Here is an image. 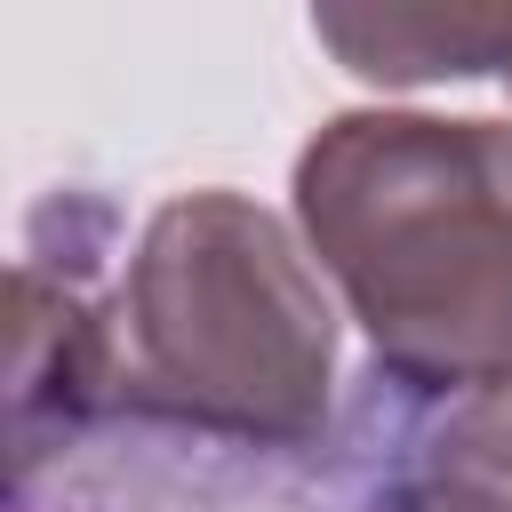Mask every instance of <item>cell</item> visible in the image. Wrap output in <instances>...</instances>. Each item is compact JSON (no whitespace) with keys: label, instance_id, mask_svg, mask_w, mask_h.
Masks as SVG:
<instances>
[{"label":"cell","instance_id":"obj_1","mask_svg":"<svg viewBox=\"0 0 512 512\" xmlns=\"http://www.w3.org/2000/svg\"><path fill=\"white\" fill-rule=\"evenodd\" d=\"M288 192L376 384H512V120L336 112L296 152Z\"/></svg>","mask_w":512,"mask_h":512},{"label":"cell","instance_id":"obj_3","mask_svg":"<svg viewBox=\"0 0 512 512\" xmlns=\"http://www.w3.org/2000/svg\"><path fill=\"white\" fill-rule=\"evenodd\" d=\"M360 512H512V384L448 392L376 456Z\"/></svg>","mask_w":512,"mask_h":512},{"label":"cell","instance_id":"obj_4","mask_svg":"<svg viewBox=\"0 0 512 512\" xmlns=\"http://www.w3.org/2000/svg\"><path fill=\"white\" fill-rule=\"evenodd\" d=\"M312 40L376 88L512 72V8H312Z\"/></svg>","mask_w":512,"mask_h":512},{"label":"cell","instance_id":"obj_2","mask_svg":"<svg viewBox=\"0 0 512 512\" xmlns=\"http://www.w3.org/2000/svg\"><path fill=\"white\" fill-rule=\"evenodd\" d=\"M120 408L240 440L312 448L336 400V304L320 296L312 248L248 192H176L152 208L120 288Z\"/></svg>","mask_w":512,"mask_h":512}]
</instances>
